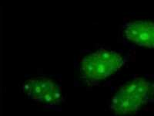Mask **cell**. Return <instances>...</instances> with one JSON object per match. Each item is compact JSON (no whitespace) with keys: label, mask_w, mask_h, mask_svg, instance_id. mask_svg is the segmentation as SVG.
<instances>
[{"label":"cell","mask_w":154,"mask_h":116,"mask_svg":"<svg viewBox=\"0 0 154 116\" xmlns=\"http://www.w3.org/2000/svg\"><path fill=\"white\" fill-rule=\"evenodd\" d=\"M129 61L123 51L100 47L87 51L75 61L76 81L82 86L93 87L117 74Z\"/></svg>","instance_id":"1"},{"label":"cell","mask_w":154,"mask_h":116,"mask_svg":"<svg viewBox=\"0 0 154 116\" xmlns=\"http://www.w3.org/2000/svg\"><path fill=\"white\" fill-rule=\"evenodd\" d=\"M121 33L122 37L130 44L154 49V19L128 20L122 26Z\"/></svg>","instance_id":"4"},{"label":"cell","mask_w":154,"mask_h":116,"mask_svg":"<svg viewBox=\"0 0 154 116\" xmlns=\"http://www.w3.org/2000/svg\"><path fill=\"white\" fill-rule=\"evenodd\" d=\"M154 103V74L135 75L123 81L109 103L111 116H135Z\"/></svg>","instance_id":"2"},{"label":"cell","mask_w":154,"mask_h":116,"mask_svg":"<svg viewBox=\"0 0 154 116\" xmlns=\"http://www.w3.org/2000/svg\"><path fill=\"white\" fill-rule=\"evenodd\" d=\"M21 89L28 99L42 108L60 111L65 102L61 83L48 75H34L23 81Z\"/></svg>","instance_id":"3"}]
</instances>
